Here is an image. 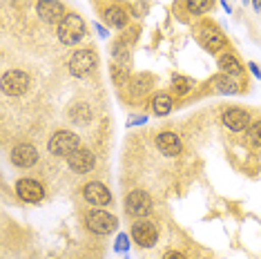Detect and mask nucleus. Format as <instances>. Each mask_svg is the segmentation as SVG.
<instances>
[{"label": "nucleus", "mask_w": 261, "mask_h": 259, "mask_svg": "<svg viewBox=\"0 0 261 259\" xmlns=\"http://www.w3.org/2000/svg\"><path fill=\"white\" fill-rule=\"evenodd\" d=\"M152 112L156 116H168L172 112V96L168 92H159L152 98Z\"/></svg>", "instance_id": "21"}, {"label": "nucleus", "mask_w": 261, "mask_h": 259, "mask_svg": "<svg viewBox=\"0 0 261 259\" xmlns=\"http://www.w3.org/2000/svg\"><path fill=\"white\" fill-rule=\"evenodd\" d=\"M192 87H194V81L188 79V76H181V74L172 76V90H174L176 96H186V94H190Z\"/></svg>", "instance_id": "23"}, {"label": "nucleus", "mask_w": 261, "mask_h": 259, "mask_svg": "<svg viewBox=\"0 0 261 259\" xmlns=\"http://www.w3.org/2000/svg\"><path fill=\"white\" fill-rule=\"evenodd\" d=\"M96 32L100 34V36H108V29H103V27H100V25H96Z\"/></svg>", "instance_id": "32"}, {"label": "nucleus", "mask_w": 261, "mask_h": 259, "mask_svg": "<svg viewBox=\"0 0 261 259\" xmlns=\"http://www.w3.org/2000/svg\"><path fill=\"white\" fill-rule=\"evenodd\" d=\"M248 69H250V72L257 76V79H261V69H259V65H257V63H248Z\"/></svg>", "instance_id": "30"}, {"label": "nucleus", "mask_w": 261, "mask_h": 259, "mask_svg": "<svg viewBox=\"0 0 261 259\" xmlns=\"http://www.w3.org/2000/svg\"><path fill=\"white\" fill-rule=\"evenodd\" d=\"M85 36V20L79 14H67L63 22H58V40L63 45H76Z\"/></svg>", "instance_id": "2"}, {"label": "nucleus", "mask_w": 261, "mask_h": 259, "mask_svg": "<svg viewBox=\"0 0 261 259\" xmlns=\"http://www.w3.org/2000/svg\"><path fill=\"white\" fill-rule=\"evenodd\" d=\"M36 14L38 18L43 22H63V18L67 14H65V7L63 3H58V0H38L36 3Z\"/></svg>", "instance_id": "10"}, {"label": "nucleus", "mask_w": 261, "mask_h": 259, "mask_svg": "<svg viewBox=\"0 0 261 259\" xmlns=\"http://www.w3.org/2000/svg\"><path fill=\"white\" fill-rule=\"evenodd\" d=\"M219 69H221V74H228V76H241L243 74V65L239 63V58L234 54L219 56Z\"/></svg>", "instance_id": "19"}, {"label": "nucleus", "mask_w": 261, "mask_h": 259, "mask_svg": "<svg viewBox=\"0 0 261 259\" xmlns=\"http://www.w3.org/2000/svg\"><path fill=\"white\" fill-rule=\"evenodd\" d=\"M252 7L254 11H261V0H252Z\"/></svg>", "instance_id": "31"}, {"label": "nucleus", "mask_w": 261, "mask_h": 259, "mask_svg": "<svg viewBox=\"0 0 261 259\" xmlns=\"http://www.w3.org/2000/svg\"><path fill=\"white\" fill-rule=\"evenodd\" d=\"M145 121H147L145 116H134V119H129V121H127V125H129V127H132V125H143Z\"/></svg>", "instance_id": "29"}, {"label": "nucleus", "mask_w": 261, "mask_h": 259, "mask_svg": "<svg viewBox=\"0 0 261 259\" xmlns=\"http://www.w3.org/2000/svg\"><path fill=\"white\" fill-rule=\"evenodd\" d=\"M156 148L165 157H176V154H181L183 145H181V139L176 137V134L163 132V134H159V137H156Z\"/></svg>", "instance_id": "15"}, {"label": "nucleus", "mask_w": 261, "mask_h": 259, "mask_svg": "<svg viewBox=\"0 0 261 259\" xmlns=\"http://www.w3.org/2000/svg\"><path fill=\"white\" fill-rule=\"evenodd\" d=\"M67 114H69V119H72V123H76V125H87V123L92 121V110H90L87 103H74Z\"/></svg>", "instance_id": "20"}, {"label": "nucleus", "mask_w": 261, "mask_h": 259, "mask_svg": "<svg viewBox=\"0 0 261 259\" xmlns=\"http://www.w3.org/2000/svg\"><path fill=\"white\" fill-rule=\"evenodd\" d=\"M118 226V219L114 215L105 213V210H94V213L87 215V228L96 235H110L114 232Z\"/></svg>", "instance_id": "6"}, {"label": "nucleus", "mask_w": 261, "mask_h": 259, "mask_svg": "<svg viewBox=\"0 0 261 259\" xmlns=\"http://www.w3.org/2000/svg\"><path fill=\"white\" fill-rule=\"evenodd\" d=\"M197 38H199V43L205 47L207 51H219L221 47L225 45V38H223V34L219 32V29L215 25H201L199 27V32H197Z\"/></svg>", "instance_id": "11"}, {"label": "nucleus", "mask_w": 261, "mask_h": 259, "mask_svg": "<svg viewBox=\"0 0 261 259\" xmlns=\"http://www.w3.org/2000/svg\"><path fill=\"white\" fill-rule=\"evenodd\" d=\"M16 192H18V197L27 203H38V201H43V197H45V188L36 179L16 181Z\"/></svg>", "instance_id": "9"}, {"label": "nucleus", "mask_w": 261, "mask_h": 259, "mask_svg": "<svg viewBox=\"0 0 261 259\" xmlns=\"http://www.w3.org/2000/svg\"><path fill=\"white\" fill-rule=\"evenodd\" d=\"M221 119H223V125L228 130H232V132H241V130H246L248 125H250V114L241 108L225 110Z\"/></svg>", "instance_id": "14"}, {"label": "nucleus", "mask_w": 261, "mask_h": 259, "mask_svg": "<svg viewBox=\"0 0 261 259\" xmlns=\"http://www.w3.org/2000/svg\"><path fill=\"white\" fill-rule=\"evenodd\" d=\"M114 248H116V252H127V248H129V237L127 235H118Z\"/></svg>", "instance_id": "26"}, {"label": "nucleus", "mask_w": 261, "mask_h": 259, "mask_svg": "<svg viewBox=\"0 0 261 259\" xmlns=\"http://www.w3.org/2000/svg\"><path fill=\"white\" fill-rule=\"evenodd\" d=\"M38 161V150L32 143H18L11 150V163L16 168H32Z\"/></svg>", "instance_id": "12"}, {"label": "nucleus", "mask_w": 261, "mask_h": 259, "mask_svg": "<svg viewBox=\"0 0 261 259\" xmlns=\"http://www.w3.org/2000/svg\"><path fill=\"white\" fill-rule=\"evenodd\" d=\"M248 134H250V141H252V143L261 148V121H254L252 125H250V130H248Z\"/></svg>", "instance_id": "25"}, {"label": "nucleus", "mask_w": 261, "mask_h": 259, "mask_svg": "<svg viewBox=\"0 0 261 259\" xmlns=\"http://www.w3.org/2000/svg\"><path fill=\"white\" fill-rule=\"evenodd\" d=\"M112 58H114V65L121 69H129V58H132V43L129 40H116L114 47H112Z\"/></svg>", "instance_id": "16"}, {"label": "nucleus", "mask_w": 261, "mask_h": 259, "mask_svg": "<svg viewBox=\"0 0 261 259\" xmlns=\"http://www.w3.org/2000/svg\"><path fill=\"white\" fill-rule=\"evenodd\" d=\"M29 83H32V79H29L27 72H22V69H9L3 76V92L7 96H20V94H25L29 90Z\"/></svg>", "instance_id": "3"}, {"label": "nucleus", "mask_w": 261, "mask_h": 259, "mask_svg": "<svg viewBox=\"0 0 261 259\" xmlns=\"http://www.w3.org/2000/svg\"><path fill=\"white\" fill-rule=\"evenodd\" d=\"M212 3H215V0H186V7H188L190 14L201 16V14H205V11L212 9Z\"/></svg>", "instance_id": "24"}, {"label": "nucleus", "mask_w": 261, "mask_h": 259, "mask_svg": "<svg viewBox=\"0 0 261 259\" xmlns=\"http://www.w3.org/2000/svg\"><path fill=\"white\" fill-rule=\"evenodd\" d=\"M129 237H132L134 244L141 246V248H152L159 241V232H156V228H154V223L141 219L132 226V235H129Z\"/></svg>", "instance_id": "7"}, {"label": "nucleus", "mask_w": 261, "mask_h": 259, "mask_svg": "<svg viewBox=\"0 0 261 259\" xmlns=\"http://www.w3.org/2000/svg\"><path fill=\"white\" fill-rule=\"evenodd\" d=\"M79 148H81L79 134L69 132V130H58V132L51 134V139L47 141V150L54 157H69Z\"/></svg>", "instance_id": "1"}, {"label": "nucleus", "mask_w": 261, "mask_h": 259, "mask_svg": "<svg viewBox=\"0 0 261 259\" xmlns=\"http://www.w3.org/2000/svg\"><path fill=\"white\" fill-rule=\"evenodd\" d=\"M105 20L110 22L114 29H125L127 27V11L121 5H110L105 9Z\"/></svg>", "instance_id": "18"}, {"label": "nucleus", "mask_w": 261, "mask_h": 259, "mask_svg": "<svg viewBox=\"0 0 261 259\" xmlns=\"http://www.w3.org/2000/svg\"><path fill=\"white\" fill-rule=\"evenodd\" d=\"M125 210L129 217L143 219V217L152 213V197L145 190H132L125 199Z\"/></svg>", "instance_id": "4"}, {"label": "nucleus", "mask_w": 261, "mask_h": 259, "mask_svg": "<svg viewBox=\"0 0 261 259\" xmlns=\"http://www.w3.org/2000/svg\"><path fill=\"white\" fill-rule=\"evenodd\" d=\"M132 11H134V16H136V18H141V16H145V14H147V3H134Z\"/></svg>", "instance_id": "27"}, {"label": "nucleus", "mask_w": 261, "mask_h": 259, "mask_svg": "<svg viewBox=\"0 0 261 259\" xmlns=\"http://www.w3.org/2000/svg\"><path fill=\"white\" fill-rule=\"evenodd\" d=\"M96 63H98V58L92 49H79L69 58V72H72L76 79H83V76H87L96 67Z\"/></svg>", "instance_id": "5"}, {"label": "nucleus", "mask_w": 261, "mask_h": 259, "mask_svg": "<svg viewBox=\"0 0 261 259\" xmlns=\"http://www.w3.org/2000/svg\"><path fill=\"white\" fill-rule=\"evenodd\" d=\"M83 197L92 205H110L112 203V192L105 188L100 181H92L83 188Z\"/></svg>", "instance_id": "13"}, {"label": "nucleus", "mask_w": 261, "mask_h": 259, "mask_svg": "<svg viewBox=\"0 0 261 259\" xmlns=\"http://www.w3.org/2000/svg\"><path fill=\"white\" fill-rule=\"evenodd\" d=\"M243 5H248V0H243Z\"/></svg>", "instance_id": "33"}, {"label": "nucleus", "mask_w": 261, "mask_h": 259, "mask_svg": "<svg viewBox=\"0 0 261 259\" xmlns=\"http://www.w3.org/2000/svg\"><path fill=\"white\" fill-rule=\"evenodd\" d=\"M163 259H186V255H181L179 250H168L163 255Z\"/></svg>", "instance_id": "28"}, {"label": "nucleus", "mask_w": 261, "mask_h": 259, "mask_svg": "<svg viewBox=\"0 0 261 259\" xmlns=\"http://www.w3.org/2000/svg\"><path fill=\"white\" fill-rule=\"evenodd\" d=\"M152 90V76L150 74H139V76H132L129 81V94L134 96V101H143V96Z\"/></svg>", "instance_id": "17"}, {"label": "nucleus", "mask_w": 261, "mask_h": 259, "mask_svg": "<svg viewBox=\"0 0 261 259\" xmlns=\"http://www.w3.org/2000/svg\"><path fill=\"white\" fill-rule=\"evenodd\" d=\"M215 87L219 94H225V96H234L239 94V85H237L234 76H228V74H221L215 79Z\"/></svg>", "instance_id": "22"}, {"label": "nucleus", "mask_w": 261, "mask_h": 259, "mask_svg": "<svg viewBox=\"0 0 261 259\" xmlns=\"http://www.w3.org/2000/svg\"><path fill=\"white\" fill-rule=\"evenodd\" d=\"M67 166L76 174H87V172L94 170V166H96V157H94L92 150L79 148L76 152H72V154L67 157Z\"/></svg>", "instance_id": "8"}]
</instances>
